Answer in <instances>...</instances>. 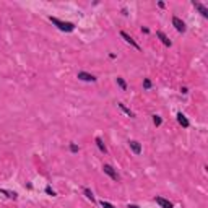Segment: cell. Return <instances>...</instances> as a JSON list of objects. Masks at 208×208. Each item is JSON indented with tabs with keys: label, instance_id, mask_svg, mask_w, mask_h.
Instances as JSON below:
<instances>
[{
	"label": "cell",
	"instance_id": "cell-1",
	"mask_svg": "<svg viewBox=\"0 0 208 208\" xmlns=\"http://www.w3.org/2000/svg\"><path fill=\"white\" fill-rule=\"evenodd\" d=\"M50 21H52V25H55L57 28L60 29V31H65V33H72L75 29V25L73 23H68V21H62V20H59V18L55 16H50L49 18Z\"/></svg>",
	"mask_w": 208,
	"mask_h": 208
},
{
	"label": "cell",
	"instance_id": "cell-2",
	"mask_svg": "<svg viewBox=\"0 0 208 208\" xmlns=\"http://www.w3.org/2000/svg\"><path fill=\"white\" fill-rule=\"evenodd\" d=\"M102 171H104V173H106L107 176L111 177V179H114V180H119V174H117L116 171H114V168H112V166H109V164H104V166H102Z\"/></svg>",
	"mask_w": 208,
	"mask_h": 208
},
{
	"label": "cell",
	"instance_id": "cell-3",
	"mask_svg": "<svg viewBox=\"0 0 208 208\" xmlns=\"http://www.w3.org/2000/svg\"><path fill=\"white\" fill-rule=\"evenodd\" d=\"M173 26L177 29L179 33H184L185 31V23L180 20V18H177V16H173Z\"/></svg>",
	"mask_w": 208,
	"mask_h": 208
},
{
	"label": "cell",
	"instance_id": "cell-4",
	"mask_svg": "<svg viewBox=\"0 0 208 208\" xmlns=\"http://www.w3.org/2000/svg\"><path fill=\"white\" fill-rule=\"evenodd\" d=\"M120 36H122L124 39H125V43H128V44H130V46H133V47H135V49H137V50H140V46H138V44L135 43V39L132 38L130 34H127V33H125V31H120Z\"/></svg>",
	"mask_w": 208,
	"mask_h": 208
},
{
	"label": "cell",
	"instance_id": "cell-5",
	"mask_svg": "<svg viewBox=\"0 0 208 208\" xmlns=\"http://www.w3.org/2000/svg\"><path fill=\"white\" fill-rule=\"evenodd\" d=\"M155 202H156V203H158L161 208H173V203H171L169 200L163 198V197H156V198H155Z\"/></svg>",
	"mask_w": 208,
	"mask_h": 208
},
{
	"label": "cell",
	"instance_id": "cell-6",
	"mask_svg": "<svg viewBox=\"0 0 208 208\" xmlns=\"http://www.w3.org/2000/svg\"><path fill=\"white\" fill-rule=\"evenodd\" d=\"M128 146L132 148V151H133L135 155H140V153H141V145L138 143L137 140H130V141H128Z\"/></svg>",
	"mask_w": 208,
	"mask_h": 208
},
{
	"label": "cell",
	"instance_id": "cell-7",
	"mask_svg": "<svg viewBox=\"0 0 208 208\" xmlns=\"http://www.w3.org/2000/svg\"><path fill=\"white\" fill-rule=\"evenodd\" d=\"M78 78L83 81H96V77L91 73H86V72H78Z\"/></svg>",
	"mask_w": 208,
	"mask_h": 208
},
{
	"label": "cell",
	"instance_id": "cell-8",
	"mask_svg": "<svg viewBox=\"0 0 208 208\" xmlns=\"http://www.w3.org/2000/svg\"><path fill=\"white\" fill-rule=\"evenodd\" d=\"M177 122H179V124H180V125H182L184 128H187V127H189V125H190V122L187 120V117L184 116L182 112H179V114H177Z\"/></svg>",
	"mask_w": 208,
	"mask_h": 208
},
{
	"label": "cell",
	"instance_id": "cell-9",
	"mask_svg": "<svg viewBox=\"0 0 208 208\" xmlns=\"http://www.w3.org/2000/svg\"><path fill=\"white\" fill-rule=\"evenodd\" d=\"M156 36H158L159 39H161V43L164 44V46L171 47V44H173V43H171V39H168V36H166V34H164V33H163V31H158V33H156Z\"/></svg>",
	"mask_w": 208,
	"mask_h": 208
},
{
	"label": "cell",
	"instance_id": "cell-10",
	"mask_svg": "<svg viewBox=\"0 0 208 208\" xmlns=\"http://www.w3.org/2000/svg\"><path fill=\"white\" fill-rule=\"evenodd\" d=\"M194 7H195V8H197V10H198V11H200V13H202V15H203V16H205V18H207V16H208V8H207V7H205V5H202V4H200V2H194Z\"/></svg>",
	"mask_w": 208,
	"mask_h": 208
},
{
	"label": "cell",
	"instance_id": "cell-11",
	"mask_svg": "<svg viewBox=\"0 0 208 208\" xmlns=\"http://www.w3.org/2000/svg\"><path fill=\"white\" fill-rule=\"evenodd\" d=\"M0 194H4V195H7L8 198H13V200H16L18 198V195L15 194V192H10V190H5V189H0Z\"/></svg>",
	"mask_w": 208,
	"mask_h": 208
},
{
	"label": "cell",
	"instance_id": "cell-12",
	"mask_svg": "<svg viewBox=\"0 0 208 208\" xmlns=\"http://www.w3.org/2000/svg\"><path fill=\"white\" fill-rule=\"evenodd\" d=\"M96 145H98V148H99V151H102V153H106L107 150H106V145L102 143V140L99 137H96Z\"/></svg>",
	"mask_w": 208,
	"mask_h": 208
},
{
	"label": "cell",
	"instance_id": "cell-13",
	"mask_svg": "<svg viewBox=\"0 0 208 208\" xmlns=\"http://www.w3.org/2000/svg\"><path fill=\"white\" fill-rule=\"evenodd\" d=\"M116 81H117V85H119L120 88L124 89V91H125V89H127V83H125V81H124V78L117 77V78H116Z\"/></svg>",
	"mask_w": 208,
	"mask_h": 208
},
{
	"label": "cell",
	"instance_id": "cell-14",
	"mask_svg": "<svg viewBox=\"0 0 208 208\" xmlns=\"http://www.w3.org/2000/svg\"><path fill=\"white\" fill-rule=\"evenodd\" d=\"M119 107H120V109H122V111H124V112H125V114H127V116H130V117H135V114H133V112H132V111H130V109H127V107L124 106L122 102H119Z\"/></svg>",
	"mask_w": 208,
	"mask_h": 208
},
{
	"label": "cell",
	"instance_id": "cell-15",
	"mask_svg": "<svg viewBox=\"0 0 208 208\" xmlns=\"http://www.w3.org/2000/svg\"><path fill=\"white\" fill-rule=\"evenodd\" d=\"M83 194L86 195V198H89L91 202H94V197H93V192L89 190V189H83Z\"/></svg>",
	"mask_w": 208,
	"mask_h": 208
},
{
	"label": "cell",
	"instance_id": "cell-16",
	"mask_svg": "<svg viewBox=\"0 0 208 208\" xmlns=\"http://www.w3.org/2000/svg\"><path fill=\"white\" fill-rule=\"evenodd\" d=\"M153 124H155L156 127H159V125L163 124V119L159 116H153Z\"/></svg>",
	"mask_w": 208,
	"mask_h": 208
},
{
	"label": "cell",
	"instance_id": "cell-17",
	"mask_svg": "<svg viewBox=\"0 0 208 208\" xmlns=\"http://www.w3.org/2000/svg\"><path fill=\"white\" fill-rule=\"evenodd\" d=\"M143 88H145V89H150V88H151V81H150L148 78H145V80H143Z\"/></svg>",
	"mask_w": 208,
	"mask_h": 208
},
{
	"label": "cell",
	"instance_id": "cell-18",
	"mask_svg": "<svg viewBox=\"0 0 208 208\" xmlns=\"http://www.w3.org/2000/svg\"><path fill=\"white\" fill-rule=\"evenodd\" d=\"M101 207H102V208H116L114 205H111L109 202H104V200L101 202Z\"/></svg>",
	"mask_w": 208,
	"mask_h": 208
},
{
	"label": "cell",
	"instance_id": "cell-19",
	"mask_svg": "<svg viewBox=\"0 0 208 208\" xmlns=\"http://www.w3.org/2000/svg\"><path fill=\"white\" fill-rule=\"evenodd\" d=\"M70 151H72V153H77V151H78V146H77L75 143H70Z\"/></svg>",
	"mask_w": 208,
	"mask_h": 208
},
{
	"label": "cell",
	"instance_id": "cell-20",
	"mask_svg": "<svg viewBox=\"0 0 208 208\" xmlns=\"http://www.w3.org/2000/svg\"><path fill=\"white\" fill-rule=\"evenodd\" d=\"M46 192H47V194H49V195H52V197H54V195H55V192H54L52 189H50V187H47V189H46Z\"/></svg>",
	"mask_w": 208,
	"mask_h": 208
},
{
	"label": "cell",
	"instance_id": "cell-21",
	"mask_svg": "<svg viewBox=\"0 0 208 208\" xmlns=\"http://www.w3.org/2000/svg\"><path fill=\"white\" fill-rule=\"evenodd\" d=\"M128 208H138L137 205H128Z\"/></svg>",
	"mask_w": 208,
	"mask_h": 208
}]
</instances>
